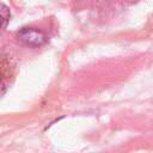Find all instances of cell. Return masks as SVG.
<instances>
[{"mask_svg":"<svg viewBox=\"0 0 153 153\" xmlns=\"http://www.w3.org/2000/svg\"><path fill=\"white\" fill-rule=\"evenodd\" d=\"M10 18H11V11L10 8L4 5V4H0V29H5L10 22Z\"/></svg>","mask_w":153,"mask_h":153,"instance_id":"2","label":"cell"},{"mask_svg":"<svg viewBox=\"0 0 153 153\" xmlns=\"http://www.w3.org/2000/svg\"><path fill=\"white\" fill-rule=\"evenodd\" d=\"M17 38L19 42L29 47H39V45H43L48 41L47 35L43 31L35 29V27L20 29L17 33Z\"/></svg>","mask_w":153,"mask_h":153,"instance_id":"1","label":"cell"},{"mask_svg":"<svg viewBox=\"0 0 153 153\" xmlns=\"http://www.w3.org/2000/svg\"><path fill=\"white\" fill-rule=\"evenodd\" d=\"M5 91H6V85H5V82L2 81V79H0V97L5 93Z\"/></svg>","mask_w":153,"mask_h":153,"instance_id":"3","label":"cell"}]
</instances>
